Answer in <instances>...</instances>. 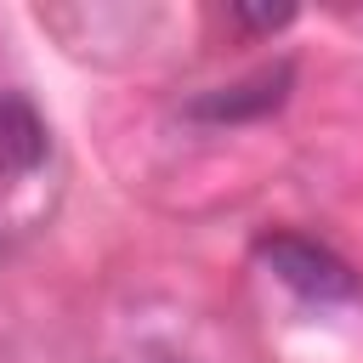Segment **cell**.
Returning a JSON list of instances; mask_svg holds the SVG:
<instances>
[{"instance_id":"cell-4","label":"cell","mask_w":363,"mask_h":363,"mask_svg":"<svg viewBox=\"0 0 363 363\" xmlns=\"http://www.w3.org/2000/svg\"><path fill=\"white\" fill-rule=\"evenodd\" d=\"M233 23H244V28H278V23H289V11H233Z\"/></svg>"},{"instance_id":"cell-3","label":"cell","mask_w":363,"mask_h":363,"mask_svg":"<svg viewBox=\"0 0 363 363\" xmlns=\"http://www.w3.org/2000/svg\"><path fill=\"white\" fill-rule=\"evenodd\" d=\"M284 96V74L272 79H255V85H233L227 96H204V102H193V113H204V119H238V113H261V108H272Z\"/></svg>"},{"instance_id":"cell-1","label":"cell","mask_w":363,"mask_h":363,"mask_svg":"<svg viewBox=\"0 0 363 363\" xmlns=\"http://www.w3.org/2000/svg\"><path fill=\"white\" fill-rule=\"evenodd\" d=\"M261 255L272 261V272L284 278V284H295L301 295H312V301H335V295H352L357 284H352V272L329 255V250H318L312 238H295V233H278V238H267L261 244Z\"/></svg>"},{"instance_id":"cell-2","label":"cell","mask_w":363,"mask_h":363,"mask_svg":"<svg viewBox=\"0 0 363 363\" xmlns=\"http://www.w3.org/2000/svg\"><path fill=\"white\" fill-rule=\"evenodd\" d=\"M40 119L28 113V102H17V96H6L0 91V170H23V164H34L40 159Z\"/></svg>"}]
</instances>
